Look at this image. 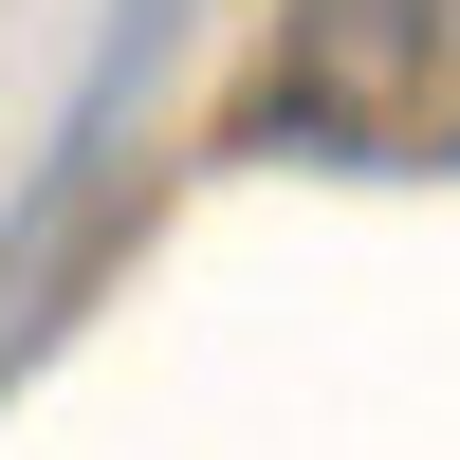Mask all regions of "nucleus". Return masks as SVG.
<instances>
[{"instance_id": "1", "label": "nucleus", "mask_w": 460, "mask_h": 460, "mask_svg": "<svg viewBox=\"0 0 460 460\" xmlns=\"http://www.w3.org/2000/svg\"><path fill=\"white\" fill-rule=\"evenodd\" d=\"M147 74H166V0H129V19L93 37V74H74V111H56V147H37V184L0 203V387H19V350L56 332V258H74V221H93V184H111V147H129V111H147Z\"/></svg>"}]
</instances>
